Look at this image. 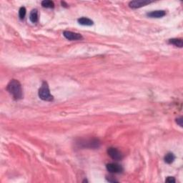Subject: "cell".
Returning <instances> with one entry per match:
<instances>
[{
    "mask_svg": "<svg viewBox=\"0 0 183 183\" xmlns=\"http://www.w3.org/2000/svg\"><path fill=\"white\" fill-rule=\"evenodd\" d=\"M6 90L16 100L22 99L23 92L20 82L17 80H11L6 87Z\"/></svg>",
    "mask_w": 183,
    "mask_h": 183,
    "instance_id": "cell-1",
    "label": "cell"
},
{
    "mask_svg": "<svg viewBox=\"0 0 183 183\" xmlns=\"http://www.w3.org/2000/svg\"><path fill=\"white\" fill-rule=\"evenodd\" d=\"M38 95L39 98L41 100H44V101H48L51 102L54 100V97L52 95L50 94V88H49V85L47 82H43L42 84V86L39 90Z\"/></svg>",
    "mask_w": 183,
    "mask_h": 183,
    "instance_id": "cell-2",
    "label": "cell"
},
{
    "mask_svg": "<svg viewBox=\"0 0 183 183\" xmlns=\"http://www.w3.org/2000/svg\"><path fill=\"white\" fill-rule=\"evenodd\" d=\"M78 145L82 147H86V148H98L100 145V142L97 139H92V140H80L78 142Z\"/></svg>",
    "mask_w": 183,
    "mask_h": 183,
    "instance_id": "cell-3",
    "label": "cell"
},
{
    "mask_svg": "<svg viewBox=\"0 0 183 183\" xmlns=\"http://www.w3.org/2000/svg\"><path fill=\"white\" fill-rule=\"evenodd\" d=\"M107 154L112 159L116 161H120L123 158V155L117 148L115 147H110L107 149Z\"/></svg>",
    "mask_w": 183,
    "mask_h": 183,
    "instance_id": "cell-4",
    "label": "cell"
},
{
    "mask_svg": "<svg viewBox=\"0 0 183 183\" xmlns=\"http://www.w3.org/2000/svg\"><path fill=\"white\" fill-rule=\"evenodd\" d=\"M106 168L108 172H111V173H120L123 171V168L120 164L117 163H109L107 164Z\"/></svg>",
    "mask_w": 183,
    "mask_h": 183,
    "instance_id": "cell-5",
    "label": "cell"
},
{
    "mask_svg": "<svg viewBox=\"0 0 183 183\" xmlns=\"http://www.w3.org/2000/svg\"><path fill=\"white\" fill-rule=\"evenodd\" d=\"M63 35L67 39L70 41H75V40H80L82 39V36L80 34L72 32L70 31H65L63 32Z\"/></svg>",
    "mask_w": 183,
    "mask_h": 183,
    "instance_id": "cell-6",
    "label": "cell"
},
{
    "mask_svg": "<svg viewBox=\"0 0 183 183\" xmlns=\"http://www.w3.org/2000/svg\"><path fill=\"white\" fill-rule=\"evenodd\" d=\"M150 3H152V1H142V0H140V1H132L129 3V6H130V8H132V9H137V8H140L142 6H145V5L150 4Z\"/></svg>",
    "mask_w": 183,
    "mask_h": 183,
    "instance_id": "cell-7",
    "label": "cell"
},
{
    "mask_svg": "<svg viewBox=\"0 0 183 183\" xmlns=\"http://www.w3.org/2000/svg\"><path fill=\"white\" fill-rule=\"evenodd\" d=\"M166 12L163 10H156V11H151V12L147 13V16L151 18H161L162 17L165 16Z\"/></svg>",
    "mask_w": 183,
    "mask_h": 183,
    "instance_id": "cell-8",
    "label": "cell"
},
{
    "mask_svg": "<svg viewBox=\"0 0 183 183\" xmlns=\"http://www.w3.org/2000/svg\"><path fill=\"white\" fill-rule=\"evenodd\" d=\"M79 24L81 25H84V26H91L93 24V22L89 18L86 17H81L78 19Z\"/></svg>",
    "mask_w": 183,
    "mask_h": 183,
    "instance_id": "cell-9",
    "label": "cell"
},
{
    "mask_svg": "<svg viewBox=\"0 0 183 183\" xmlns=\"http://www.w3.org/2000/svg\"><path fill=\"white\" fill-rule=\"evenodd\" d=\"M29 19L32 23L38 22V12L37 9H33L29 14Z\"/></svg>",
    "mask_w": 183,
    "mask_h": 183,
    "instance_id": "cell-10",
    "label": "cell"
},
{
    "mask_svg": "<svg viewBox=\"0 0 183 183\" xmlns=\"http://www.w3.org/2000/svg\"><path fill=\"white\" fill-rule=\"evenodd\" d=\"M169 42L172 44L174 45L176 47H182L183 46V42L182 40L181 39H171L169 40Z\"/></svg>",
    "mask_w": 183,
    "mask_h": 183,
    "instance_id": "cell-11",
    "label": "cell"
},
{
    "mask_svg": "<svg viewBox=\"0 0 183 183\" xmlns=\"http://www.w3.org/2000/svg\"><path fill=\"white\" fill-rule=\"evenodd\" d=\"M174 159H175V157L172 153L169 152V153H167L164 156V162L167 164H171L174 162Z\"/></svg>",
    "mask_w": 183,
    "mask_h": 183,
    "instance_id": "cell-12",
    "label": "cell"
},
{
    "mask_svg": "<svg viewBox=\"0 0 183 183\" xmlns=\"http://www.w3.org/2000/svg\"><path fill=\"white\" fill-rule=\"evenodd\" d=\"M42 6L45 8H54L55 7V4L52 1L50 0H44L42 1Z\"/></svg>",
    "mask_w": 183,
    "mask_h": 183,
    "instance_id": "cell-13",
    "label": "cell"
},
{
    "mask_svg": "<svg viewBox=\"0 0 183 183\" xmlns=\"http://www.w3.org/2000/svg\"><path fill=\"white\" fill-rule=\"evenodd\" d=\"M25 15H26V9H25V7L22 6V7L20 8L19 11V18L21 19H23L25 17Z\"/></svg>",
    "mask_w": 183,
    "mask_h": 183,
    "instance_id": "cell-14",
    "label": "cell"
},
{
    "mask_svg": "<svg viewBox=\"0 0 183 183\" xmlns=\"http://www.w3.org/2000/svg\"><path fill=\"white\" fill-rule=\"evenodd\" d=\"M165 182L169 183H174L175 182V179H174L173 177H168L167 179H166Z\"/></svg>",
    "mask_w": 183,
    "mask_h": 183,
    "instance_id": "cell-15",
    "label": "cell"
},
{
    "mask_svg": "<svg viewBox=\"0 0 183 183\" xmlns=\"http://www.w3.org/2000/svg\"><path fill=\"white\" fill-rule=\"evenodd\" d=\"M182 117H179V118H177V120H176V122L177 123V125H179L180 127H182L183 125H182Z\"/></svg>",
    "mask_w": 183,
    "mask_h": 183,
    "instance_id": "cell-16",
    "label": "cell"
}]
</instances>
